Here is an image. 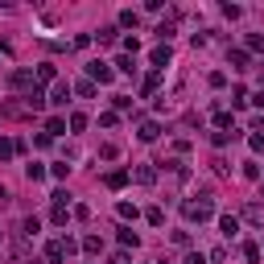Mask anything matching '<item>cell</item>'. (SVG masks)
<instances>
[{"label":"cell","instance_id":"cell-1","mask_svg":"<svg viewBox=\"0 0 264 264\" xmlns=\"http://www.w3.org/2000/svg\"><path fill=\"white\" fill-rule=\"evenodd\" d=\"M75 240H50L46 244V264H66V260H71L75 256Z\"/></svg>","mask_w":264,"mask_h":264},{"label":"cell","instance_id":"cell-2","mask_svg":"<svg viewBox=\"0 0 264 264\" xmlns=\"http://www.w3.org/2000/svg\"><path fill=\"white\" fill-rule=\"evenodd\" d=\"M182 215H186L190 223H207V219L215 215V207H211V203H182Z\"/></svg>","mask_w":264,"mask_h":264},{"label":"cell","instance_id":"cell-3","mask_svg":"<svg viewBox=\"0 0 264 264\" xmlns=\"http://www.w3.org/2000/svg\"><path fill=\"white\" fill-rule=\"evenodd\" d=\"M9 83H13V91H25V95H29L33 87H38V79H33V71H25V66H21V71H13V79H9Z\"/></svg>","mask_w":264,"mask_h":264},{"label":"cell","instance_id":"cell-4","mask_svg":"<svg viewBox=\"0 0 264 264\" xmlns=\"http://www.w3.org/2000/svg\"><path fill=\"white\" fill-rule=\"evenodd\" d=\"M87 75H91V83H112V66L108 62H87Z\"/></svg>","mask_w":264,"mask_h":264},{"label":"cell","instance_id":"cell-5","mask_svg":"<svg viewBox=\"0 0 264 264\" xmlns=\"http://www.w3.org/2000/svg\"><path fill=\"white\" fill-rule=\"evenodd\" d=\"M50 104H54V108H66V104H71V83H54Z\"/></svg>","mask_w":264,"mask_h":264},{"label":"cell","instance_id":"cell-6","mask_svg":"<svg viewBox=\"0 0 264 264\" xmlns=\"http://www.w3.org/2000/svg\"><path fill=\"white\" fill-rule=\"evenodd\" d=\"M244 219H248L252 227H264V203H248V207H244Z\"/></svg>","mask_w":264,"mask_h":264},{"label":"cell","instance_id":"cell-7","mask_svg":"<svg viewBox=\"0 0 264 264\" xmlns=\"http://www.w3.org/2000/svg\"><path fill=\"white\" fill-rule=\"evenodd\" d=\"M25 104H29V108H33V112H42V108H46V104H50V99H46V91H42V83H38V87H33V91H29V95H25Z\"/></svg>","mask_w":264,"mask_h":264},{"label":"cell","instance_id":"cell-8","mask_svg":"<svg viewBox=\"0 0 264 264\" xmlns=\"http://www.w3.org/2000/svg\"><path fill=\"white\" fill-rule=\"evenodd\" d=\"M219 231H223L227 240H236V236H240V219H236V215H223V219H219Z\"/></svg>","mask_w":264,"mask_h":264},{"label":"cell","instance_id":"cell-9","mask_svg":"<svg viewBox=\"0 0 264 264\" xmlns=\"http://www.w3.org/2000/svg\"><path fill=\"white\" fill-rule=\"evenodd\" d=\"M157 137H161V124H157V120H145V124H141V141L149 145V141H157Z\"/></svg>","mask_w":264,"mask_h":264},{"label":"cell","instance_id":"cell-10","mask_svg":"<svg viewBox=\"0 0 264 264\" xmlns=\"http://www.w3.org/2000/svg\"><path fill=\"white\" fill-rule=\"evenodd\" d=\"M137 182L141 186H153L157 182V170H153V165H137Z\"/></svg>","mask_w":264,"mask_h":264},{"label":"cell","instance_id":"cell-11","mask_svg":"<svg viewBox=\"0 0 264 264\" xmlns=\"http://www.w3.org/2000/svg\"><path fill=\"white\" fill-rule=\"evenodd\" d=\"M120 244H124V248H137V244H141V236H137L132 227H120Z\"/></svg>","mask_w":264,"mask_h":264},{"label":"cell","instance_id":"cell-12","mask_svg":"<svg viewBox=\"0 0 264 264\" xmlns=\"http://www.w3.org/2000/svg\"><path fill=\"white\" fill-rule=\"evenodd\" d=\"M104 182H108V186H112V190H120V186H124V182H128V170H112V174H108V178H104Z\"/></svg>","mask_w":264,"mask_h":264},{"label":"cell","instance_id":"cell-13","mask_svg":"<svg viewBox=\"0 0 264 264\" xmlns=\"http://www.w3.org/2000/svg\"><path fill=\"white\" fill-rule=\"evenodd\" d=\"M137 25H141V17L132 13V9H124V13H120V29H137Z\"/></svg>","mask_w":264,"mask_h":264},{"label":"cell","instance_id":"cell-14","mask_svg":"<svg viewBox=\"0 0 264 264\" xmlns=\"http://www.w3.org/2000/svg\"><path fill=\"white\" fill-rule=\"evenodd\" d=\"M149 58H153V66H165V62H170L174 54H170V46H157V50H153Z\"/></svg>","mask_w":264,"mask_h":264},{"label":"cell","instance_id":"cell-15","mask_svg":"<svg viewBox=\"0 0 264 264\" xmlns=\"http://www.w3.org/2000/svg\"><path fill=\"white\" fill-rule=\"evenodd\" d=\"M62 132H66V120H58V116H54V120L46 124V137L54 141V137H62Z\"/></svg>","mask_w":264,"mask_h":264},{"label":"cell","instance_id":"cell-16","mask_svg":"<svg viewBox=\"0 0 264 264\" xmlns=\"http://www.w3.org/2000/svg\"><path fill=\"white\" fill-rule=\"evenodd\" d=\"M25 178H29V182H42V178H46V170H42L38 161H33V165H25Z\"/></svg>","mask_w":264,"mask_h":264},{"label":"cell","instance_id":"cell-17","mask_svg":"<svg viewBox=\"0 0 264 264\" xmlns=\"http://www.w3.org/2000/svg\"><path fill=\"white\" fill-rule=\"evenodd\" d=\"M231 66H236V71H248V54L244 50H231Z\"/></svg>","mask_w":264,"mask_h":264},{"label":"cell","instance_id":"cell-18","mask_svg":"<svg viewBox=\"0 0 264 264\" xmlns=\"http://www.w3.org/2000/svg\"><path fill=\"white\" fill-rule=\"evenodd\" d=\"M17 153V141H5V137H0V161H9Z\"/></svg>","mask_w":264,"mask_h":264},{"label":"cell","instance_id":"cell-19","mask_svg":"<svg viewBox=\"0 0 264 264\" xmlns=\"http://www.w3.org/2000/svg\"><path fill=\"white\" fill-rule=\"evenodd\" d=\"M248 149H252V153H264V132H252V137H248Z\"/></svg>","mask_w":264,"mask_h":264},{"label":"cell","instance_id":"cell-20","mask_svg":"<svg viewBox=\"0 0 264 264\" xmlns=\"http://www.w3.org/2000/svg\"><path fill=\"white\" fill-rule=\"evenodd\" d=\"M116 71H120V75H132V71H137V66H132V58L124 54V58H116Z\"/></svg>","mask_w":264,"mask_h":264},{"label":"cell","instance_id":"cell-21","mask_svg":"<svg viewBox=\"0 0 264 264\" xmlns=\"http://www.w3.org/2000/svg\"><path fill=\"white\" fill-rule=\"evenodd\" d=\"M38 79H42V83L54 79V62H42V66H38Z\"/></svg>","mask_w":264,"mask_h":264},{"label":"cell","instance_id":"cell-22","mask_svg":"<svg viewBox=\"0 0 264 264\" xmlns=\"http://www.w3.org/2000/svg\"><path fill=\"white\" fill-rule=\"evenodd\" d=\"M50 219H54V227H66V219H71V215H66V207H54Z\"/></svg>","mask_w":264,"mask_h":264},{"label":"cell","instance_id":"cell-23","mask_svg":"<svg viewBox=\"0 0 264 264\" xmlns=\"http://www.w3.org/2000/svg\"><path fill=\"white\" fill-rule=\"evenodd\" d=\"M99 248H104V244H99V236H87V240H83V252H91V256H95Z\"/></svg>","mask_w":264,"mask_h":264},{"label":"cell","instance_id":"cell-24","mask_svg":"<svg viewBox=\"0 0 264 264\" xmlns=\"http://www.w3.org/2000/svg\"><path fill=\"white\" fill-rule=\"evenodd\" d=\"M75 91H79V95H83V99H91V95H95V83H91V79H83V83H79V87H75Z\"/></svg>","mask_w":264,"mask_h":264},{"label":"cell","instance_id":"cell-25","mask_svg":"<svg viewBox=\"0 0 264 264\" xmlns=\"http://www.w3.org/2000/svg\"><path fill=\"white\" fill-rule=\"evenodd\" d=\"M145 219H149L153 227H161V223H165V215H161V207H149V215H145Z\"/></svg>","mask_w":264,"mask_h":264},{"label":"cell","instance_id":"cell-26","mask_svg":"<svg viewBox=\"0 0 264 264\" xmlns=\"http://www.w3.org/2000/svg\"><path fill=\"white\" fill-rule=\"evenodd\" d=\"M244 256H248V264H260V248L256 244H244Z\"/></svg>","mask_w":264,"mask_h":264},{"label":"cell","instance_id":"cell-27","mask_svg":"<svg viewBox=\"0 0 264 264\" xmlns=\"http://www.w3.org/2000/svg\"><path fill=\"white\" fill-rule=\"evenodd\" d=\"M231 104L244 108V104H248V91H244V87H236V91H231Z\"/></svg>","mask_w":264,"mask_h":264},{"label":"cell","instance_id":"cell-28","mask_svg":"<svg viewBox=\"0 0 264 264\" xmlns=\"http://www.w3.org/2000/svg\"><path fill=\"white\" fill-rule=\"evenodd\" d=\"M38 227H42V223H38V219H33V215H29L25 223H21V231H25V236H38Z\"/></svg>","mask_w":264,"mask_h":264},{"label":"cell","instance_id":"cell-29","mask_svg":"<svg viewBox=\"0 0 264 264\" xmlns=\"http://www.w3.org/2000/svg\"><path fill=\"white\" fill-rule=\"evenodd\" d=\"M112 104H116V112H128V108H132V99H128V95H112Z\"/></svg>","mask_w":264,"mask_h":264},{"label":"cell","instance_id":"cell-30","mask_svg":"<svg viewBox=\"0 0 264 264\" xmlns=\"http://www.w3.org/2000/svg\"><path fill=\"white\" fill-rule=\"evenodd\" d=\"M116 211H120V219H137V207H132V203H120Z\"/></svg>","mask_w":264,"mask_h":264},{"label":"cell","instance_id":"cell-31","mask_svg":"<svg viewBox=\"0 0 264 264\" xmlns=\"http://www.w3.org/2000/svg\"><path fill=\"white\" fill-rule=\"evenodd\" d=\"M116 42V29H99V46H112Z\"/></svg>","mask_w":264,"mask_h":264},{"label":"cell","instance_id":"cell-32","mask_svg":"<svg viewBox=\"0 0 264 264\" xmlns=\"http://www.w3.org/2000/svg\"><path fill=\"white\" fill-rule=\"evenodd\" d=\"M71 128H75V132H83V128H87V116H83V112H75V116H71Z\"/></svg>","mask_w":264,"mask_h":264},{"label":"cell","instance_id":"cell-33","mask_svg":"<svg viewBox=\"0 0 264 264\" xmlns=\"http://www.w3.org/2000/svg\"><path fill=\"white\" fill-rule=\"evenodd\" d=\"M244 178H252V182L260 178V165H256V161H248V165H244Z\"/></svg>","mask_w":264,"mask_h":264},{"label":"cell","instance_id":"cell-34","mask_svg":"<svg viewBox=\"0 0 264 264\" xmlns=\"http://www.w3.org/2000/svg\"><path fill=\"white\" fill-rule=\"evenodd\" d=\"M248 50H264V38H260V33H248Z\"/></svg>","mask_w":264,"mask_h":264},{"label":"cell","instance_id":"cell-35","mask_svg":"<svg viewBox=\"0 0 264 264\" xmlns=\"http://www.w3.org/2000/svg\"><path fill=\"white\" fill-rule=\"evenodd\" d=\"M116 120H120L116 112H104V116H99V124H104V128H116Z\"/></svg>","mask_w":264,"mask_h":264},{"label":"cell","instance_id":"cell-36","mask_svg":"<svg viewBox=\"0 0 264 264\" xmlns=\"http://www.w3.org/2000/svg\"><path fill=\"white\" fill-rule=\"evenodd\" d=\"M207 83H211V87H215V91H219V87H223V83H227V75H223V71H215V75H211V79H207Z\"/></svg>","mask_w":264,"mask_h":264},{"label":"cell","instance_id":"cell-37","mask_svg":"<svg viewBox=\"0 0 264 264\" xmlns=\"http://www.w3.org/2000/svg\"><path fill=\"white\" fill-rule=\"evenodd\" d=\"M186 264H207V260H203V252H190V256H186Z\"/></svg>","mask_w":264,"mask_h":264},{"label":"cell","instance_id":"cell-38","mask_svg":"<svg viewBox=\"0 0 264 264\" xmlns=\"http://www.w3.org/2000/svg\"><path fill=\"white\" fill-rule=\"evenodd\" d=\"M108 264H128V256H124V252H116V256H112Z\"/></svg>","mask_w":264,"mask_h":264},{"label":"cell","instance_id":"cell-39","mask_svg":"<svg viewBox=\"0 0 264 264\" xmlns=\"http://www.w3.org/2000/svg\"><path fill=\"white\" fill-rule=\"evenodd\" d=\"M252 104H256V108H264V91H260V95H256V99H252Z\"/></svg>","mask_w":264,"mask_h":264},{"label":"cell","instance_id":"cell-40","mask_svg":"<svg viewBox=\"0 0 264 264\" xmlns=\"http://www.w3.org/2000/svg\"><path fill=\"white\" fill-rule=\"evenodd\" d=\"M29 264H46V260H29Z\"/></svg>","mask_w":264,"mask_h":264}]
</instances>
